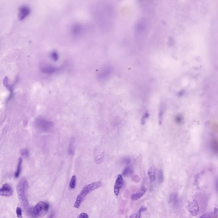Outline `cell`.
I'll return each instance as SVG.
<instances>
[{
  "label": "cell",
  "instance_id": "603a6c76",
  "mask_svg": "<svg viewBox=\"0 0 218 218\" xmlns=\"http://www.w3.org/2000/svg\"><path fill=\"white\" fill-rule=\"evenodd\" d=\"M81 28H81V27H80L79 25H78V26L76 25L75 27H74L73 30H72L74 34H79L80 33H81V30H82V29Z\"/></svg>",
  "mask_w": 218,
  "mask_h": 218
},
{
  "label": "cell",
  "instance_id": "ffe728a7",
  "mask_svg": "<svg viewBox=\"0 0 218 218\" xmlns=\"http://www.w3.org/2000/svg\"><path fill=\"white\" fill-rule=\"evenodd\" d=\"M74 139V138L73 139L72 138V139H71L70 142V144L69 147V152L70 154H73V152L74 151L75 143Z\"/></svg>",
  "mask_w": 218,
  "mask_h": 218
},
{
  "label": "cell",
  "instance_id": "7a4b0ae2",
  "mask_svg": "<svg viewBox=\"0 0 218 218\" xmlns=\"http://www.w3.org/2000/svg\"><path fill=\"white\" fill-rule=\"evenodd\" d=\"M28 186V181L25 178H23L19 181L17 187L18 199L22 207L25 209H27L28 206V201L27 195Z\"/></svg>",
  "mask_w": 218,
  "mask_h": 218
},
{
  "label": "cell",
  "instance_id": "d6986e66",
  "mask_svg": "<svg viewBox=\"0 0 218 218\" xmlns=\"http://www.w3.org/2000/svg\"><path fill=\"white\" fill-rule=\"evenodd\" d=\"M76 177L75 176L73 175L72 177L70 182L69 187L71 189H73L76 186Z\"/></svg>",
  "mask_w": 218,
  "mask_h": 218
},
{
  "label": "cell",
  "instance_id": "8992f818",
  "mask_svg": "<svg viewBox=\"0 0 218 218\" xmlns=\"http://www.w3.org/2000/svg\"><path fill=\"white\" fill-rule=\"evenodd\" d=\"M13 194V190L10 185L8 183L4 184L0 188V196L5 197H9Z\"/></svg>",
  "mask_w": 218,
  "mask_h": 218
},
{
  "label": "cell",
  "instance_id": "ba28073f",
  "mask_svg": "<svg viewBox=\"0 0 218 218\" xmlns=\"http://www.w3.org/2000/svg\"><path fill=\"white\" fill-rule=\"evenodd\" d=\"M30 9L28 6H22L19 9L18 18L19 20L21 21L24 20L30 14Z\"/></svg>",
  "mask_w": 218,
  "mask_h": 218
},
{
  "label": "cell",
  "instance_id": "2e32d148",
  "mask_svg": "<svg viewBox=\"0 0 218 218\" xmlns=\"http://www.w3.org/2000/svg\"><path fill=\"white\" fill-rule=\"evenodd\" d=\"M184 120V117L183 115L181 114H177L175 117V122H176V124L179 125H181L183 124Z\"/></svg>",
  "mask_w": 218,
  "mask_h": 218
},
{
  "label": "cell",
  "instance_id": "f546056e",
  "mask_svg": "<svg viewBox=\"0 0 218 218\" xmlns=\"http://www.w3.org/2000/svg\"><path fill=\"white\" fill-rule=\"evenodd\" d=\"M130 160L129 158H125V159H124L123 161V162L127 164L130 163Z\"/></svg>",
  "mask_w": 218,
  "mask_h": 218
},
{
  "label": "cell",
  "instance_id": "6da1fadb",
  "mask_svg": "<svg viewBox=\"0 0 218 218\" xmlns=\"http://www.w3.org/2000/svg\"><path fill=\"white\" fill-rule=\"evenodd\" d=\"M102 185L101 182H96L90 183L84 187L76 198L73 206L74 208L77 209L80 208L82 202L85 200L86 196L93 191L102 187Z\"/></svg>",
  "mask_w": 218,
  "mask_h": 218
},
{
  "label": "cell",
  "instance_id": "484cf974",
  "mask_svg": "<svg viewBox=\"0 0 218 218\" xmlns=\"http://www.w3.org/2000/svg\"><path fill=\"white\" fill-rule=\"evenodd\" d=\"M147 209V208L146 207H145V206H142V207H141L140 209H139V211H138V218H141V213H142V212L146 211Z\"/></svg>",
  "mask_w": 218,
  "mask_h": 218
},
{
  "label": "cell",
  "instance_id": "30bf717a",
  "mask_svg": "<svg viewBox=\"0 0 218 218\" xmlns=\"http://www.w3.org/2000/svg\"><path fill=\"white\" fill-rule=\"evenodd\" d=\"M148 175L150 183H153L156 179V169L154 166H152L148 170Z\"/></svg>",
  "mask_w": 218,
  "mask_h": 218
},
{
  "label": "cell",
  "instance_id": "277c9868",
  "mask_svg": "<svg viewBox=\"0 0 218 218\" xmlns=\"http://www.w3.org/2000/svg\"><path fill=\"white\" fill-rule=\"evenodd\" d=\"M187 209L193 216H197L200 211L198 203L195 199L191 201L188 204Z\"/></svg>",
  "mask_w": 218,
  "mask_h": 218
},
{
  "label": "cell",
  "instance_id": "52a82bcc",
  "mask_svg": "<svg viewBox=\"0 0 218 218\" xmlns=\"http://www.w3.org/2000/svg\"><path fill=\"white\" fill-rule=\"evenodd\" d=\"M123 183V178L121 174H119L117 176L115 185H114V189H113L114 193L117 197L119 196L120 190L122 187Z\"/></svg>",
  "mask_w": 218,
  "mask_h": 218
},
{
  "label": "cell",
  "instance_id": "f1b7e54d",
  "mask_svg": "<svg viewBox=\"0 0 218 218\" xmlns=\"http://www.w3.org/2000/svg\"><path fill=\"white\" fill-rule=\"evenodd\" d=\"M51 55V57H52V59L54 60H56L57 59H58V58H59L58 54L56 53H55V52H53Z\"/></svg>",
  "mask_w": 218,
  "mask_h": 218
},
{
  "label": "cell",
  "instance_id": "4316f807",
  "mask_svg": "<svg viewBox=\"0 0 218 218\" xmlns=\"http://www.w3.org/2000/svg\"><path fill=\"white\" fill-rule=\"evenodd\" d=\"M21 154L24 156L28 157L29 156V152L27 149H23L21 151Z\"/></svg>",
  "mask_w": 218,
  "mask_h": 218
},
{
  "label": "cell",
  "instance_id": "cb8c5ba5",
  "mask_svg": "<svg viewBox=\"0 0 218 218\" xmlns=\"http://www.w3.org/2000/svg\"><path fill=\"white\" fill-rule=\"evenodd\" d=\"M16 214L18 218H22V211L21 208L18 207L16 209Z\"/></svg>",
  "mask_w": 218,
  "mask_h": 218
},
{
  "label": "cell",
  "instance_id": "4fadbf2b",
  "mask_svg": "<svg viewBox=\"0 0 218 218\" xmlns=\"http://www.w3.org/2000/svg\"><path fill=\"white\" fill-rule=\"evenodd\" d=\"M218 140L216 138H213L211 141V148L212 151L215 154L218 153Z\"/></svg>",
  "mask_w": 218,
  "mask_h": 218
},
{
  "label": "cell",
  "instance_id": "5b68a950",
  "mask_svg": "<svg viewBox=\"0 0 218 218\" xmlns=\"http://www.w3.org/2000/svg\"><path fill=\"white\" fill-rule=\"evenodd\" d=\"M36 124L38 128L43 131L49 130L53 126L52 122L41 118H38L37 120Z\"/></svg>",
  "mask_w": 218,
  "mask_h": 218
},
{
  "label": "cell",
  "instance_id": "ac0fdd59",
  "mask_svg": "<svg viewBox=\"0 0 218 218\" xmlns=\"http://www.w3.org/2000/svg\"><path fill=\"white\" fill-rule=\"evenodd\" d=\"M133 172V169L130 167H127L124 169L123 172V175L124 176H130Z\"/></svg>",
  "mask_w": 218,
  "mask_h": 218
},
{
  "label": "cell",
  "instance_id": "e0dca14e",
  "mask_svg": "<svg viewBox=\"0 0 218 218\" xmlns=\"http://www.w3.org/2000/svg\"><path fill=\"white\" fill-rule=\"evenodd\" d=\"M4 86L6 87L7 88H8V89L9 90L11 93L10 96L11 97L12 95V87L11 86V85H9V79L8 77L6 76L4 77Z\"/></svg>",
  "mask_w": 218,
  "mask_h": 218
},
{
  "label": "cell",
  "instance_id": "d4e9b609",
  "mask_svg": "<svg viewBox=\"0 0 218 218\" xmlns=\"http://www.w3.org/2000/svg\"><path fill=\"white\" fill-rule=\"evenodd\" d=\"M158 177L159 181L160 182H162L163 180V172L162 169H159V171Z\"/></svg>",
  "mask_w": 218,
  "mask_h": 218
},
{
  "label": "cell",
  "instance_id": "3957f363",
  "mask_svg": "<svg viewBox=\"0 0 218 218\" xmlns=\"http://www.w3.org/2000/svg\"><path fill=\"white\" fill-rule=\"evenodd\" d=\"M49 204L47 202L40 201L34 208L29 209L28 212L31 217L36 218L45 216L48 213Z\"/></svg>",
  "mask_w": 218,
  "mask_h": 218
},
{
  "label": "cell",
  "instance_id": "5bb4252c",
  "mask_svg": "<svg viewBox=\"0 0 218 218\" xmlns=\"http://www.w3.org/2000/svg\"><path fill=\"white\" fill-rule=\"evenodd\" d=\"M165 106L164 104H161L160 107L159 111V122L160 125H161L162 122L164 114L165 111Z\"/></svg>",
  "mask_w": 218,
  "mask_h": 218
},
{
  "label": "cell",
  "instance_id": "44dd1931",
  "mask_svg": "<svg viewBox=\"0 0 218 218\" xmlns=\"http://www.w3.org/2000/svg\"><path fill=\"white\" fill-rule=\"evenodd\" d=\"M217 218V216L214 214H212L211 213H205L202 216H201L199 218Z\"/></svg>",
  "mask_w": 218,
  "mask_h": 218
},
{
  "label": "cell",
  "instance_id": "4dcf8cb0",
  "mask_svg": "<svg viewBox=\"0 0 218 218\" xmlns=\"http://www.w3.org/2000/svg\"><path fill=\"white\" fill-rule=\"evenodd\" d=\"M138 215L136 214H134L131 215L129 218H138Z\"/></svg>",
  "mask_w": 218,
  "mask_h": 218
},
{
  "label": "cell",
  "instance_id": "7c38bea8",
  "mask_svg": "<svg viewBox=\"0 0 218 218\" xmlns=\"http://www.w3.org/2000/svg\"><path fill=\"white\" fill-rule=\"evenodd\" d=\"M41 69L43 72L48 74H52L56 70V68L49 65L43 66Z\"/></svg>",
  "mask_w": 218,
  "mask_h": 218
},
{
  "label": "cell",
  "instance_id": "1f68e13d",
  "mask_svg": "<svg viewBox=\"0 0 218 218\" xmlns=\"http://www.w3.org/2000/svg\"><path fill=\"white\" fill-rule=\"evenodd\" d=\"M54 217V212H53V213H52V214H51L50 215V216H49V217H48V218H53Z\"/></svg>",
  "mask_w": 218,
  "mask_h": 218
},
{
  "label": "cell",
  "instance_id": "7402d4cb",
  "mask_svg": "<svg viewBox=\"0 0 218 218\" xmlns=\"http://www.w3.org/2000/svg\"><path fill=\"white\" fill-rule=\"evenodd\" d=\"M149 116V113L148 112H146L144 113V115L142 116L141 120V123L142 125H144L146 123L147 119H148Z\"/></svg>",
  "mask_w": 218,
  "mask_h": 218
},
{
  "label": "cell",
  "instance_id": "83f0119b",
  "mask_svg": "<svg viewBox=\"0 0 218 218\" xmlns=\"http://www.w3.org/2000/svg\"><path fill=\"white\" fill-rule=\"evenodd\" d=\"M77 218H89V216L86 213H82L77 217Z\"/></svg>",
  "mask_w": 218,
  "mask_h": 218
},
{
  "label": "cell",
  "instance_id": "9c48e42d",
  "mask_svg": "<svg viewBox=\"0 0 218 218\" xmlns=\"http://www.w3.org/2000/svg\"><path fill=\"white\" fill-rule=\"evenodd\" d=\"M111 69L110 68L106 67L103 69L99 74V78L101 80L106 79L111 74Z\"/></svg>",
  "mask_w": 218,
  "mask_h": 218
},
{
  "label": "cell",
  "instance_id": "8fae6325",
  "mask_svg": "<svg viewBox=\"0 0 218 218\" xmlns=\"http://www.w3.org/2000/svg\"><path fill=\"white\" fill-rule=\"evenodd\" d=\"M146 189L144 187H143L140 192L137 193L133 194L131 196L132 200L133 201L139 200L144 195V194L146 193Z\"/></svg>",
  "mask_w": 218,
  "mask_h": 218
},
{
  "label": "cell",
  "instance_id": "9a60e30c",
  "mask_svg": "<svg viewBox=\"0 0 218 218\" xmlns=\"http://www.w3.org/2000/svg\"><path fill=\"white\" fill-rule=\"evenodd\" d=\"M22 159L21 158H19L18 160V164L17 165V169L14 173V176L15 178H18L20 176V173L21 172V165H22Z\"/></svg>",
  "mask_w": 218,
  "mask_h": 218
}]
</instances>
